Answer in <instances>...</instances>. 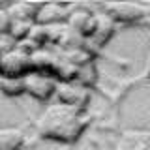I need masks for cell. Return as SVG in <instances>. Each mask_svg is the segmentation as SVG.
Returning a JSON list of instances; mask_svg holds the SVG:
<instances>
[{
  "mask_svg": "<svg viewBox=\"0 0 150 150\" xmlns=\"http://www.w3.org/2000/svg\"><path fill=\"white\" fill-rule=\"evenodd\" d=\"M88 126H90V116L86 111L54 101L40 115L36 129L41 139L73 144L83 137Z\"/></svg>",
  "mask_w": 150,
  "mask_h": 150,
  "instance_id": "obj_1",
  "label": "cell"
},
{
  "mask_svg": "<svg viewBox=\"0 0 150 150\" xmlns=\"http://www.w3.org/2000/svg\"><path fill=\"white\" fill-rule=\"evenodd\" d=\"M32 71L30 53L21 45H11L0 56V77L2 79H23Z\"/></svg>",
  "mask_w": 150,
  "mask_h": 150,
  "instance_id": "obj_2",
  "label": "cell"
},
{
  "mask_svg": "<svg viewBox=\"0 0 150 150\" xmlns=\"http://www.w3.org/2000/svg\"><path fill=\"white\" fill-rule=\"evenodd\" d=\"M105 15H109L115 25H133L148 17V6L135 2H109L98 6Z\"/></svg>",
  "mask_w": 150,
  "mask_h": 150,
  "instance_id": "obj_3",
  "label": "cell"
},
{
  "mask_svg": "<svg viewBox=\"0 0 150 150\" xmlns=\"http://www.w3.org/2000/svg\"><path fill=\"white\" fill-rule=\"evenodd\" d=\"M54 98L62 105L86 111L90 98H92V88H88L86 84H83L79 81H60L56 84Z\"/></svg>",
  "mask_w": 150,
  "mask_h": 150,
  "instance_id": "obj_4",
  "label": "cell"
},
{
  "mask_svg": "<svg viewBox=\"0 0 150 150\" xmlns=\"http://www.w3.org/2000/svg\"><path fill=\"white\" fill-rule=\"evenodd\" d=\"M23 83H25V94L38 101H49L51 98H54L56 84H58L53 75L41 71H30L23 77Z\"/></svg>",
  "mask_w": 150,
  "mask_h": 150,
  "instance_id": "obj_5",
  "label": "cell"
},
{
  "mask_svg": "<svg viewBox=\"0 0 150 150\" xmlns=\"http://www.w3.org/2000/svg\"><path fill=\"white\" fill-rule=\"evenodd\" d=\"M73 9V4H62V2H45L40 4L36 13V25L38 26H54V25H66L69 13Z\"/></svg>",
  "mask_w": 150,
  "mask_h": 150,
  "instance_id": "obj_6",
  "label": "cell"
},
{
  "mask_svg": "<svg viewBox=\"0 0 150 150\" xmlns=\"http://www.w3.org/2000/svg\"><path fill=\"white\" fill-rule=\"evenodd\" d=\"M115 30H116L115 21H112L109 15H105V13L98 8L96 9V21H94L92 34L88 36L86 41L90 45H94V47H101V45H105L107 41L111 40V36L115 34Z\"/></svg>",
  "mask_w": 150,
  "mask_h": 150,
  "instance_id": "obj_7",
  "label": "cell"
},
{
  "mask_svg": "<svg viewBox=\"0 0 150 150\" xmlns=\"http://www.w3.org/2000/svg\"><path fill=\"white\" fill-rule=\"evenodd\" d=\"M115 150H150V129H126Z\"/></svg>",
  "mask_w": 150,
  "mask_h": 150,
  "instance_id": "obj_8",
  "label": "cell"
},
{
  "mask_svg": "<svg viewBox=\"0 0 150 150\" xmlns=\"http://www.w3.org/2000/svg\"><path fill=\"white\" fill-rule=\"evenodd\" d=\"M26 144V135L19 128H0V150H21Z\"/></svg>",
  "mask_w": 150,
  "mask_h": 150,
  "instance_id": "obj_9",
  "label": "cell"
},
{
  "mask_svg": "<svg viewBox=\"0 0 150 150\" xmlns=\"http://www.w3.org/2000/svg\"><path fill=\"white\" fill-rule=\"evenodd\" d=\"M0 94L8 98H17L25 94L23 79H2L0 77Z\"/></svg>",
  "mask_w": 150,
  "mask_h": 150,
  "instance_id": "obj_10",
  "label": "cell"
},
{
  "mask_svg": "<svg viewBox=\"0 0 150 150\" xmlns=\"http://www.w3.org/2000/svg\"><path fill=\"white\" fill-rule=\"evenodd\" d=\"M8 30H9V13H8V8L4 4H0V38L8 34Z\"/></svg>",
  "mask_w": 150,
  "mask_h": 150,
  "instance_id": "obj_11",
  "label": "cell"
},
{
  "mask_svg": "<svg viewBox=\"0 0 150 150\" xmlns=\"http://www.w3.org/2000/svg\"><path fill=\"white\" fill-rule=\"evenodd\" d=\"M143 79H150V49L146 53V60H144V69H143Z\"/></svg>",
  "mask_w": 150,
  "mask_h": 150,
  "instance_id": "obj_12",
  "label": "cell"
},
{
  "mask_svg": "<svg viewBox=\"0 0 150 150\" xmlns=\"http://www.w3.org/2000/svg\"><path fill=\"white\" fill-rule=\"evenodd\" d=\"M9 47H11V45H9V41L6 40V38H0V56H2L4 53H6V51L9 49Z\"/></svg>",
  "mask_w": 150,
  "mask_h": 150,
  "instance_id": "obj_13",
  "label": "cell"
}]
</instances>
